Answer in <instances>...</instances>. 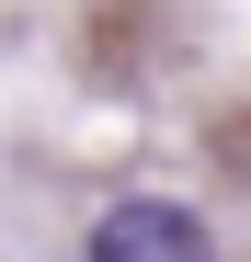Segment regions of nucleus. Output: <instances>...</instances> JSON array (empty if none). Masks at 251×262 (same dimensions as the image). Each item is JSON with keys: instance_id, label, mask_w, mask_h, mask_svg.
Instances as JSON below:
<instances>
[{"instance_id": "f257e3e1", "label": "nucleus", "mask_w": 251, "mask_h": 262, "mask_svg": "<svg viewBox=\"0 0 251 262\" xmlns=\"http://www.w3.org/2000/svg\"><path fill=\"white\" fill-rule=\"evenodd\" d=\"M92 262H217V239H205V216L172 205V194H126V205H103Z\"/></svg>"}]
</instances>
